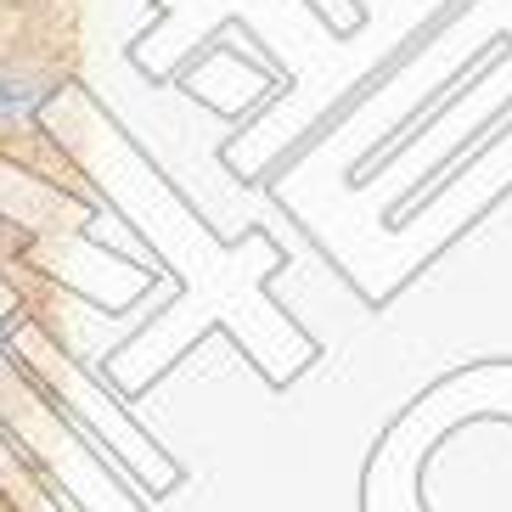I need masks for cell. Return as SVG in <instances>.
Masks as SVG:
<instances>
[{
  "label": "cell",
  "instance_id": "obj_1",
  "mask_svg": "<svg viewBox=\"0 0 512 512\" xmlns=\"http://www.w3.org/2000/svg\"><path fill=\"white\" fill-rule=\"evenodd\" d=\"M17 107H29V96L17 91V85H0V119H6V113H17Z\"/></svg>",
  "mask_w": 512,
  "mask_h": 512
}]
</instances>
